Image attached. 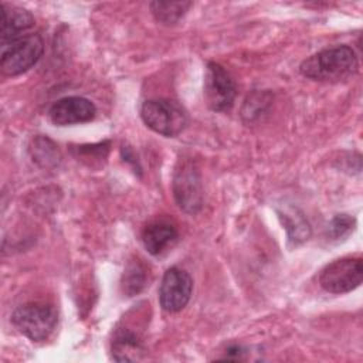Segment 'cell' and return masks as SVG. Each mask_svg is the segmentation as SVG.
Masks as SVG:
<instances>
[{"instance_id":"6da1fadb","label":"cell","mask_w":363,"mask_h":363,"mask_svg":"<svg viewBox=\"0 0 363 363\" xmlns=\"http://www.w3.org/2000/svg\"><path fill=\"white\" fill-rule=\"evenodd\" d=\"M357 57L352 47L337 45L325 48L303 60L299 72L309 79L322 82H339L354 75Z\"/></svg>"},{"instance_id":"7a4b0ae2","label":"cell","mask_w":363,"mask_h":363,"mask_svg":"<svg viewBox=\"0 0 363 363\" xmlns=\"http://www.w3.org/2000/svg\"><path fill=\"white\" fill-rule=\"evenodd\" d=\"M58 320L52 305L44 302H27L17 306L11 315L13 325L33 342L45 340L55 329Z\"/></svg>"},{"instance_id":"3957f363","label":"cell","mask_w":363,"mask_h":363,"mask_svg":"<svg viewBox=\"0 0 363 363\" xmlns=\"http://www.w3.org/2000/svg\"><path fill=\"white\" fill-rule=\"evenodd\" d=\"M140 116L149 129L167 138L177 136L187 125L184 109L177 102L163 98L143 102Z\"/></svg>"},{"instance_id":"277c9868","label":"cell","mask_w":363,"mask_h":363,"mask_svg":"<svg viewBox=\"0 0 363 363\" xmlns=\"http://www.w3.org/2000/svg\"><path fill=\"white\" fill-rule=\"evenodd\" d=\"M44 51L40 34H26L1 47L0 68L4 75H20L37 64Z\"/></svg>"},{"instance_id":"5b68a950","label":"cell","mask_w":363,"mask_h":363,"mask_svg":"<svg viewBox=\"0 0 363 363\" xmlns=\"http://www.w3.org/2000/svg\"><path fill=\"white\" fill-rule=\"evenodd\" d=\"M363 279V261L360 257H343L328 264L320 275V286L330 294H346L356 289Z\"/></svg>"},{"instance_id":"8992f818","label":"cell","mask_w":363,"mask_h":363,"mask_svg":"<svg viewBox=\"0 0 363 363\" xmlns=\"http://www.w3.org/2000/svg\"><path fill=\"white\" fill-rule=\"evenodd\" d=\"M233 77L217 62H208L204 77V99L211 111L223 112L233 106L235 99Z\"/></svg>"},{"instance_id":"52a82bcc","label":"cell","mask_w":363,"mask_h":363,"mask_svg":"<svg viewBox=\"0 0 363 363\" xmlns=\"http://www.w3.org/2000/svg\"><path fill=\"white\" fill-rule=\"evenodd\" d=\"M174 199L182 210L196 214L203 206V190L199 170L189 160L179 163L173 177Z\"/></svg>"},{"instance_id":"ba28073f","label":"cell","mask_w":363,"mask_h":363,"mask_svg":"<svg viewBox=\"0 0 363 363\" xmlns=\"http://www.w3.org/2000/svg\"><path fill=\"white\" fill-rule=\"evenodd\" d=\"M193 291V279L184 269L179 267L169 268L160 282L159 302L160 306L170 313L182 311L190 301Z\"/></svg>"},{"instance_id":"9c48e42d","label":"cell","mask_w":363,"mask_h":363,"mask_svg":"<svg viewBox=\"0 0 363 363\" xmlns=\"http://www.w3.org/2000/svg\"><path fill=\"white\" fill-rule=\"evenodd\" d=\"M95 115V105L82 96H64L54 102L48 111L50 121L58 126L89 122Z\"/></svg>"},{"instance_id":"30bf717a","label":"cell","mask_w":363,"mask_h":363,"mask_svg":"<svg viewBox=\"0 0 363 363\" xmlns=\"http://www.w3.org/2000/svg\"><path fill=\"white\" fill-rule=\"evenodd\" d=\"M34 24V17L26 9L1 3V47L26 35L23 34Z\"/></svg>"},{"instance_id":"8fae6325","label":"cell","mask_w":363,"mask_h":363,"mask_svg":"<svg viewBox=\"0 0 363 363\" xmlns=\"http://www.w3.org/2000/svg\"><path fill=\"white\" fill-rule=\"evenodd\" d=\"M177 238V230L169 221L157 220L147 224L142 231V242L152 255H160Z\"/></svg>"},{"instance_id":"7c38bea8","label":"cell","mask_w":363,"mask_h":363,"mask_svg":"<svg viewBox=\"0 0 363 363\" xmlns=\"http://www.w3.org/2000/svg\"><path fill=\"white\" fill-rule=\"evenodd\" d=\"M143 346L136 333L122 329L118 330L112 340V359L116 362L139 360L143 354Z\"/></svg>"},{"instance_id":"4fadbf2b","label":"cell","mask_w":363,"mask_h":363,"mask_svg":"<svg viewBox=\"0 0 363 363\" xmlns=\"http://www.w3.org/2000/svg\"><path fill=\"white\" fill-rule=\"evenodd\" d=\"M279 217L284 223V227L288 231V237H289L291 242H294L296 245L309 238L311 225L298 208L289 207L284 211H279Z\"/></svg>"},{"instance_id":"5bb4252c","label":"cell","mask_w":363,"mask_h":363,"mask_svg":"<svg viewBox=\"0 0 363 363\" xmlns=\"http://www.w3.org/2000/svg\"><path fill=\"white\" fill-rule=\"evenodd\" d=\"M150 11L156 21L164 26L176 24L191 7L190 1H152Z\"/></svg>"},{"instance_id":"9a60e30c","label":"cell","mask_w":363,"mask_h":363,"mask_svg":"<svg viewBox=\"0 0 363 363\" xmlns=\"http://www.w3.org/2000/svg\"><path fill=\"white\" fill-rule=\"evenodd\" d=\"M146 285V269L139 261H132L125 268L122 277V289L128 296H132Z\"/></svg>"},{"instance_id":"2e32d148","label":"cell","mask_w":363,"mask_h":363,"mask_svg":"<svg viewBox=\"0 0 363 363\" xmlns=\"http://www.w3.org/2000/svg\"><path fill=\"white\" fill-rule=\"evenodd\" d=\"M356 225V220L349 214H336L332 221L328 224L326 235L330 240H342L347 237Z\"/></svg>"}]
</instances>
